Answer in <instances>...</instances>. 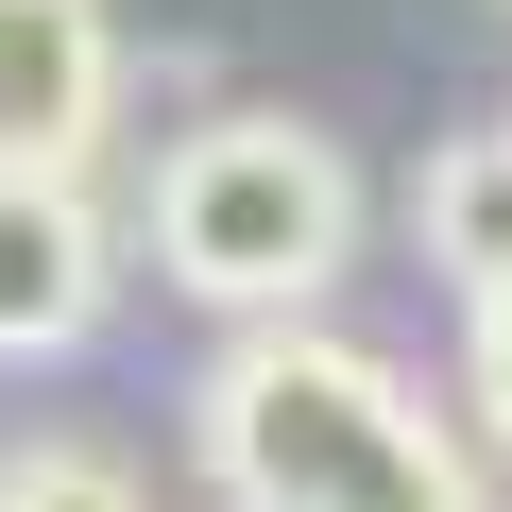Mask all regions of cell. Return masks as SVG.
<instances>
[{
    "label": "cell",
    "instance_id": "obj_1",
    "mask_svg": "<svg viewBox=\"0 0 512 512\" xmlns=\"http://www.w3.org/2000/svg\"><path fill=\"white\" fill-rule=\"evenodd\" d=\"M188 444H205L222 512H495L478 461H461V427L393 359H359L342 325H308V308L291 325H239L205 359Z\"/></svg>",
    "mask_w": 512,
    "mask_h": 512
},
{
    "label": "cell",
    "instance_id": "obj_5",
    "mask_svg": "<svg viewBox=\"0 0 512 512\" xmlns=\"http://www.w3.org/2000/svg\"><path fill=\"white\" fill-rule=\"evenodd\" d=\"M410 222H427V274L512 291V120H495V137H444V154L410 171Z\"/></svg>",
    "mask_w": 512,
    "mask_h": 512
},
{
    "label": "cell",
    "instance_id": "obj_3",
    "mask_svg": "<svg viewBox=\"0 0 512 512\" xmlns=\"http://www.w3.org/2000/svg\"><path fill=\"white\" fill-rule=\"evenodd\" d=\"M103 308H120V222L86 205V171H0V376L103 342Z\"/></svg>",
    "mask_w": 512,
    "mask_h": 512
},
{
    "label": "cell",
    "instance_id": "obj_2",
    "mask_svg": "<svg viewBox=\"0 0 512 512\" xmlns=\"http://www.w3.org/2000/svg\"><path fill=\"white\" fill-rule=\"evenodd\" d=\"M154 274L188 291V308H222V325H291V308H325L342 274H359V154L325 137V120H291V103H222V120H188L171 154H154Z\"/></svg>",
    "mask_w": 512,
    "mask_h": 512
},
{
    "label": "cell",
    "instance_id": "obj_7",
    "mask_svg": "<svg viewBox=\"0 0 512 512\" xmlns=\"http://www.w3.org/2000/svg\"><path fill=\"white\" fill-rule=\"evenodd\" d=\"M461 393H478V427L512 461V291H461Z\"/></svg>",
    "mask_w": 512,
    "mask_h": 512
},
{
    "label": "cell",
    "instance_id": "obj_6",
    "mask_svg": "<svg viewBox=\"0 0 512 512\" xmlns=\"http://www.w3.org/2000/svg\"><path fill=\"white\" fill-rule=\"evenodd\" d=\"M0 512H154V495L103 444H0Z\"/></svg>",
    "mask_w": 512,
    "mask_h": 512
},
{
    "label": "cell",
    "instance_id": "obj_4",
    "mask_svg": "<svg viewBox=\"0 0 512 512\" xmlns=\"http://www.w3.org/2000/svg\"><path fill=\"white\" fill-rule=\"evenodd\" d=\"M103 137H120V18L0 0V171H86Z\"/></svg>",
    "mask_w": 512,
    "mask_h": 512
}]
</instances>
